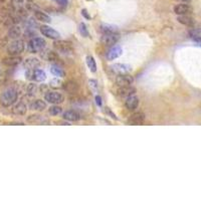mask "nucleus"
<instances>
[{
  "label": "nucleus",
  "instance_id": "obj_1",
  "mask_svg": "<svg viewBox=\"0 0 201 201\" xmlns=\"http://www.w3.org/2000/svg\"><path fill=\"white\" fill-rule=\"evenodd\" d=\"M17 98H18L17 90L13 88H8L3 90L1 94H0V104L3 107L8 108L16 103Z\"/></svg>",
  "mask_w": 201,
  "mask_h": 201
},
{
  "label": "nucleus",
  "instance_id": "obj_2",
  "mask_svg": "<svg viewBox=\"0 0 201 201\" xmlns=\"http://www.w3.org/2000/svg\"><path fill=\"white\" fill-rule=\"evenodd\" d=\"M45 44L46 42L42 37H32L27 44V49L31 54H36V52L42 50L45 47Z\"/></svg>",
  "mask_w": 201,
  "mask_h": 201
},
{
  "label": "nucleus",
  "instance_id": "obj_3",
  "mask_svg": "<svg viewBox=\"0 0 201 201\" xmlns=\"http://www.w3.org/2000/svg\"><path fill=\"white\" fill-rule=\"evenodd\" d=\"M25 48L24 41L21 39H14L7 46V52L9 55H19L22 54Z\"/></svg>",
  "mask_w": 201,
  "mask_h": 201
},
{
  "label": "nucleus",
  "instance_id": "obj_4",
  "mask_svg": "<svg viewBox=\"0 0 201 201\" xmlns=\"http://www.w3.org/2000/svg\"><path fill=\"white\" fill-rule=\"evenodd\" d=\"M44 100L48 102L49 104L52 105H58L62 104L64 101V97L62 94H60L58 92H54V90H49V92H46L44 94Z\"/></svg>",
  "mask_w": 201,
  "mask_h": 201
},
{
  "label": "nucleus",
  "instance_id": "obj_5",
  "mask_svg": "<svg viewBox=\"0 0 201 201\" xmlns=\"http://www.w3.org/2000/svg\"><path fill=\"white\" fill-rule=\"evenodd\" d=\"M26 77H27V78L33 79L35 82H43L46 78V74L44 73V70L39 69L27 70V71H26Z\"/></svg>",
  "mask_w": 201,
  "mask_h": 201
},
{
  "label": "nucleus",
  "instance_id": "obj_6",
  "mask_svg": "<svg viewBox=\"0 0 201 201\" xmlns=\"http://www.w3.org/2000/svg\"><path fill=\"white\" fill-rule=\"evenodd\" d=\"M40 32L42 33V35L47 37V38H50V39H58L59 38V32L56 31L55 29H54L50 26H47V25H42L40 26Z\"/></svg>",
  "mask_w": 201,
  "mask_h": 201
},
{
  "label": "nucleus",
  "instance_id": "obj_7",
  "mask_svg": "<svg viewBox=\"0 0 201 201\" xmlns=\"http://www.w3.org/2000/svg\"><path fill=\"white\" fill-rule=\"evenodd\" d=\"M54 47L59 52H62V54H70L73 51V48H71V45L70 42L64 40H58L56 39L54 42Z\"/></svg>",
  "mask_w": 201,
  "mask_h": 201
},
{
  "label": "nucleus",
  "instance_id": "obj_8",
  "mask_svg": "<svg viewBox=\"0 0 201 201\" xmlns=\"http://www.w3.org/2000/svg\"><path fill=\"white\" fill-rule=\"evenodd\" d=\"M120 39V35L118 33H109V34H104L102 36L101 41L102 43L107 45V46H114L118 40Z\"/></svg>",
  "mask_w": 201,
  "mask_h": 201
},
{
  "label": "nucleus",
  "instance_id": "obj_9",
  "mask_svg": "<svg viewBox=\"0 0 201 201\" xmlns=\"http://www.w3.org/2000/svg\"><path fill=\"white\" fill-rule=\"evenodd\" d=\"M111 69L114 73L118 74H129L132 70V67L130 64L127 63H115L112 64Z\"/></svg>",
  "mask_w": 201,
  "mask_h": 201
},
{
  "label": "nucleus",
  "instance_id": "obj_10",
  "mask_svg": "<svg viewBox=\"0 0 201 201\" xmlns=\"http://www.w3.org/2000/svg\"><path fill=\"white\" fill-rule=\"evenodd\" d=\"M62 118L66 121H70V122H77L82 118V116L77 110H69V111H66L62 114Z\"/></svg>",
  "mask_w": 201,
  "mask_h": 201
},
{
  "label": "nucleus",
  "instance_id": "obj_11",
  "mask_svg": "<svg viewBox=\"0 0 201 201\" xmlns=\"http://www.w3.org/2000/svg\"><path fill=\"white\" fill-rule=\"evenodd\" d=\"M116 82H117V85H119L120 86H131L132 83L134 82V78L129 74H118V77L116 78Z\"/></svg>",
  "mask_w": 201,
  "mask_h": 201
},
{
  "label": "nucleus",
  "instance_id": "obj_12",
  "mask_svg": "<svg viewBox=\"0 0 201 201\" xmlns=\"http://www.w3.org/2000/svg\"><path fill=\"white\" fill-rule=\"evenodd\" d=\"M123 54V49L119 45H114V46L107 52V58L109 60H114L120 58Z\"/></svg>",
  "mask_w": 201,
  "mask_h": 201
},
{
  "label": "nucleus",
  "instance_id": "obj_13",
  "mask_svg": "<svg viewBox=\"0 0 201 201\" xmlns=\"http://www.w3.org/2000/svg\"><path fill=\"white\" fill-rule=\"evenodd\" d=\"M145 121V115L141 112L134 113L128 120V123L131 125H142Z\"/></svg>",
  "mask_w": 201,
  "mask_h": 201
},
{
  "label": "nucleus",
  "instance_id": "obj_14",
  "mask_svg": "<svg viewBox=\"0 0 201 201\" xmlns=\"http://www.w3.org/2000/svg\"><path fill=\"white\" fill-rule=\"evenodd\" d=\"M125 106L129 111H134L139 106V98L135 94H132V96L127 98L126 102H125Z\"/></svg>",
  "mask_w": 201,
  "mask_h": 201
},
{
  "label": "nucleus",
  "instance_id": "obj_15",
  "mask_svg": "<svg viewBox=\"0 0 201 201\" xmlns=\"http://www.w3.org/2000/svg\"><path fill=\"white\" fill-rule=\"evenodd\" d=\"M26 112H27V106L23 102H18L12 108V113L17 116H24Z\"/></svg>",
  "mask_w": 201,
  "mask_h": 201
},
{
  "label": "nucleus",
  "instance_id": "obj_16",
  "mask_svg": "<svg viewBox=\"0 0 201 201\" xmlns=\"http://www.w3.org/2000/svg\"><path fill=\"white\" fill-rule=\"evenodd\" d=\"M22 62V58L18 55H10L9 58H6L3 59V63L7 66H15L19 64Z\"/></svg>",
  "mask_w": 201,
  "mask_h": 201
},
{
  "label": "nucleus",
  "instance_id": "obj_17",
  "mask_svg": "<svg viewBox=\"0 0 201 201\" xmlns=\"http://www.w3.org/2000/svg\"><path fill=\"white\" fill-rule=\"evenodd\" d=\"M174 12L177 15H186L191 12V7L188 4H177L174 7Z\"/></svg>",
  "mask_w": 201,
  "mask_h": 201
},
{
  "label": "nucleus",
  "instance_id": "obj_18",
  "mask_svg": "<svg viewBox=\"0 0 201 201\" xmlns=\"http://www.w3.org/2000/svg\"><path fill=\"white\" fill-rule=\"evenodd\" d=\"M118 93L121 97H130L132 94H135L136 90L135 88H133L132 86H120V89L118 90Z\"/></svg>",
  "mask_w": 201,
  "mask_h": 201
},
{
  "label": "nucleus",
  "instance_id": "obj_19",
  "mask_svg": "<svg viewBox=\"0 0 201 201\" xmlns=\"http://www.w3.org/2000/svg\"><path fill=\"white\" fill-rule=\"evenodd\" d=\"M40 62L36 58H28L24 60V66L26 70H34L37 66H39Z\"/></svg>",
  "mask_w": 201,
  "mask_h": 201
},
{
  "label": "nucleus",
  "instance_id": "obj_20",
  "mask_svg": "<svg viewBox=\"0 0 201 201\" xmlns=\"http://www.w3.org/2000/svg\"><path fill=\"white\" fill-rule=\"evenodd\" d=\"M30 109L37 112H42L46 109V103L42 100H36L30 104Z\"/></svg>",
  "mask_w": 201,
  "mask_h": 201
},
{
  "label": "nucleus",
  "instance_id": "obj_21",
  "mask_svg": "<svg viewBox=\"0 0 201 201\" xmlns=\"http://www.w3.org/2000/svg\"><path fill=\"white\" fill-rule=\"evenodd\" d=\"M62 88H63L64 90H66V92H69L70 94H74L78 90V83L75 82L69 81V82H66L63 83Z\"/></svg>",
  "mask_w": 201,
  "mask_h": 201
},
{
  "label": "nucleus",
  "instance_id": "obj_22",
  "mask_svg": "<svg viewBox=\"0 0 201 201\" xmlns=\"http://www.w3.org/2000/svg\"><path fill=\"white\" fill-rule=\"evenodd\" d=\"M177 20L178 22H180L181 24L183 25H186V26H193L194 25V20L193 18L188 16V15H178L177 17Z\"/></svg>",
  "mask_w": 201,
  "mask_h": 201
},
{
  "label": "nucleus",
  "instance_id": "obj_23",
  "mask_svg": "<svg viewBox=\"0 0 201 201\" xmlns=\"http://www.w3.org/2000/svg\"><path fill=\"white\" fill-rule=\"evenodd\" d=\"M34 17L38 21L45 22V23H49V22L51 21L50 16H48L46 13H44V12H42V11H39V10L34 11Z\"/></svg>",
  "mask_w": 201,
  "mask_h": 201
},
{
  "label": "nucleus",
  "instance_id": "obj_24",
  "mask_svg": "<svg viewBox=\"0 0 201 201\" xmlns=\"http://www.w3.org/2000/svg\"><path fill=\"white\" fill-rule=\"evenodd\" d=\"M101 31L104 33V34H109V33H117L118 31V27L115 25L112 24H107V23H103L101 24Z\"/></svg>",
  "mask_w": 201,
  "mask_h": 201
},
{
  "label": "nucleus",
  "instance_id": "obj_25",
  "mask_svg": "<svg viewBox=\"0 0 201 201\" xmlns=\"http://www.w3.org/2000/svg\"><path fill=\"white\" fill-rule=\"evenodd\" d=\"M20 34H21V28L17 25L11 26L10 29L8 30V36L10 37V38L16 39L20 36Z\"/></svg>",
  "mask_w": 201,
  "mask_h": 201
},
{
  "label": "nucleus",
  "instance_id": "obj_26",
  "mask_svg": "<svg viewBox=\"0 0 201 201\" xmlns=\"http://www.w3.org/2000/svg\"><path fill=\"white\" fill-rule=\"evenodd\" d=\"M188 34H189V36H190L191 39H193L195 42L199 43L201 45V30L191 29V30H189Z\"/></svg>",
  "mask_w": 201,
  "mask_h": 201
},
{
  "label": "nucleus",
  "instance_id": "obj_27",
  "mask_svg": "<svg viewBox=\"0 0 201 201\" xmlns=\"http://www.w3.org/2000/svg\"><path fill=\"white\" fill-rule=\"evenodd\" d=\"M50 73L54 75V77H58V78H63L66 74H64L63 70L62 69L60 66H58V64H54V66H50Z\"/></svg>",
  "mask_w": 201,
  "mask_h": 201
},
{
  "label": "nucleus",
  "instance_id": "obj_28",
  "mask_svg": "<svg viewBox=\"0 0 201 201\" xmlns=\"http://www.w3.org/2000/svg\"><path fill=\"white\" fill-rule=\"evenodd\" d=\"M45 58H46L48 62H54L55 64H58V62H60V58L58 54H56L55 51H52V50H49L46 52V56H45Z\"/></svg>",
  "mask_w": 201,
  "mask_h": 201
},
{
  "label": "nucleus",
  "instance_id": "obj_29",
  "mask_svg": "<svg viewBox=\"0 0 201 201\" xmlns=\"http://www.w3.org/2000/svg\"><path fill=\"white\" fill-rule=\"evenodd\" d=\"M27 122L35 123V124H43V123H47V121L44 120L42 117L39 115H31L27 118Z\"/></svg>",
  "mask_w": 201,
  "mask_h": 201
},
{
  "label": "nucleus",
  "instance_id": "obj_30",
  "mask_svg": "<svg viewBox=\"0 0 201 201\" xmlns=\"http://www.w3.org/2000/svg\"><path fill=\"white\" fill-rule=\"evenodd\" d=\"M86 64H88L89 69L92 73H96L97 71V63H96V60H94V58L92 55L86 56Z\"/></svg>",
  "mask_w": 201,
  "mask_h": 201
},
{
  "label": "nucleus",
  "instance_id": "obj_31",
  "mask_svg": "<svg viewBox=\"0 0 201 201\" xmlns=\"http://www.w3.org/2000/svg\"><path fill=\"white\" fill-rule=\"evenodd\" d=\"M37 92V86L35 83H29V85L26 86V94L29 97H33Z\"/></svg>",
  "mask_w": 201,
  "mask_h": 201
},
{
  "label": "nucleus",
  "instance_id": "obj_32",
  "mask_svg": "<svg viewBox=\"0 0 201 201\" xmlns=\"http://www.w3.org/2000/svg\"><path fill=\"white\" fill-rule=\"evenodd\" d=\"M63 83L60 79L56 77L55 78H52L50 82H49V86L52 89H59V88H62Z\"/></svg>",
  "mask_w": 201,
  "mask_h": 201
},
{
  "label": "nucleus",
  "instance_id": "obj_33",
  "mask_svg": "<svg viewBox=\"0 0 201 201\" xmlns=\"http://www.w3.org/2000/svg\"><path fill=\"white\" fill-rule=\"evenodd\" d=\"M48 113L50 116H58L62 113V107H59V106L54 105V106H52V107L49 108Z\"/></svg>",
  "mask_w": 201,
  "mask_h": 201
},
{
  "label": "nucleus",
  "instance_id": "obj_34",
  "mask_svg": "<svg viewBox=\"0 0 201 201\" xmlns=\"http://www.w3.org/2000/svg\"><path fill=\"white\" fill-rule=\"evenodd\" d=\"M11 7L15 10H19L24 7V0H11Z\"/></svg>",
  "mask_w": 201,
  "mask_h": 201
},
{
  "label": "nucleus",
  "instance_id": "obj_35",
  "mask_svg": "<svg viewBox=\"0 0 201 201\" xmlns=\"http://www.w3.org/2000/svg\"><path fill=\"white\" fill-rule=\"evenodd\" d=\"M78 31L81 33V35H82L83 37H89L90 35L89 30L86 28V25L85 23H81L78 25Z\"/></svg>",
  "mask_w": 201,
  "mask_h": 201
},
{
  "label": "nucleus",
  "instance_id": "obj_36",
  "mask_svg": "<svg viewBox=\"0 0 201 201\" xmlns=\"http://www.w3.org/2000/svg\"><path fill=\"white\" fill-rule=\"evenodd\" d=\"M105 112H106V114H107L108 116H110L111 117L112 119H115V120H118V118H117V116L114 114L112 111H111V109L110 108H106V110H105Z\"/></svg>",
  "mask_w": 201,
  "mask_h": 201
},
{
  "label": "nucleus",
  "instance_id": "obj_37",
  "mask_svg": "<svg viewBox=\"0 0 201 201\" xmlns=\"http://www.w3.org/2000/svg\"><path fill=\"white\" fill-rule=\"evenodd\" d=\"M89 83H90V86H92L94 90H97L98 89V82H97L96 79H90Z\"/></svg>",
  "mask_w": 201,
  "mask_h": 201
},
{
  "label": "nucleus",
  "instance_id": "obj_38",
  "mask_svg": "<svg viewBox=\"0 0 201 201\" xmlns=\"http://www.w3.org/2000/svg\"><path fill=\"white\" fill-rule=\"evenodd\" d=\"M54 1L56 2V3H58L59 5L66 6V5H67V1H69V0H54Z\"/></svg>",
  "mask_w": 201,
  "mask_h": 201
},
{
  "label": "nucleus",
  "instance_id": "obj_39",
  "mask_svg": "<svg viewBox=\"0 0 201 201\" xmlns=\"http://www.w3.org/2000/svg\"><path fill=\"white\" fill-rule=\"evenodd\" d=\"M82 14L83 17L86 18V19H90V15L88 13V11H86V9H82Z\"/></svg>",
  "mask_w": 201,
  "mask_h": 201
},
{
  "label": "nucleus",
  "instance_id": "obj_40",
  "mask_svg": "<svg viewBox=\"0 0 201 201\" xmlns=\"http://www.w3.org/2000/svg\"><path fill=\"white\" fill-rule=\"evenodd\" d=\"M96 103H97V105L98 106V107H101L102 104H103V103H102V98L100 96L96 97Z\"/></svg>",
  "mask_w": 201,
  "mask_h": 201
},
{
  "label": "nucleus",
  "instance_id": "obj_41",
  "mask_svg": "<svg viewBox=\"0 0 201 201\" xmlns=\"http://www.w3.org/2000/svg\"><path fill=\"white\" fill-rule=\"evenodd\" d=\"M178 1H181V2H185V3H188V2H190L191 0H178Z\"/></svg>",
  "mask_w": 201,
  "mask_h": 201
},
{
  "label": "nucleus",
  "instance_id": "obj_42",
  "mask_svg": "<svg viewBox=\"0 0 201 201\" xmlns=\"http://www.w3.org/2000/svg\"><path fill=\"white\" fill-rule=\"evenodd\" d=\"M4 1H5V0H0V4H2V3L4 2Z\"/></svg>",
  "mask_w": 201,
  "mask_h": 201
},
{
  "label": "nucleus",
  "instance_id": "obj_43",
  "mask_svg": "<svg viewBox=\"0 0 201 201\" xmlns=\"http://www.w3.org/2000/svg\"><path fill=\"white\" fill-rule=\"evenodd\" d=\"M26 1H27V2H31L32 0H26Z\"/></svg>",
  "mask_w": 201,
  "mask_h": 201
}]
</instances>
